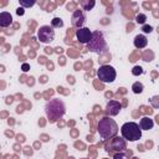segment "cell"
I'll return each mask as SVG.
<instances>
[{
  "mask_svg": "<svg viewBox=\"0 0 159 159\" xmlns=\"http://www.w3.org/2000/svg\"><path fill=\"white\" fill-rule=\"evenodd\" d=\"M149 101H150V104L154 108H159V96H153Z\"/></svg>",
  "mask_w": 159,
  "mask_h": 159,
  "instance_id": "18",
  "label": "cell"
},
{
  "mask_svg": "<svg viewBox=\"0 0 159 159\" xmlns=\"http://www.w3.org/2000/svg\"><path fill=\"white\" fill-rule=\"evenodd\" d=\"M45 112L46 116L50 121V123H55L57 122L66 112V107H65V103L59 99V98H54L46 103L45 106Z\"/></svg>",
  "mask_w": 159,
  "mask_h": 159,
  "instance_id": "1",
  "label": "cell"
},
{
  "mask_svg": "<svg viewBox=\"0 0 159 159\" xmlns=\"http://www.w3.org/2000/svg\"><path fill=\"white\" fill-rule=\"evenodd\" d=\"M131 159H139V158H137V157H132Z\"/></svg>",
  "mask_w": 159,
  "mask_h": 159,
  "instance_id": "41",
  "label": "cell"
},
{
  "mask_svg": "<svg viewBox=\"0 0 159 159\" xmlns=\"http://www.w3.org/2000/svg\"><path fill=\"white\" fill-rule=\"evenodd\" d=\"M69 159H75V158H73V157H70V158H69Z\"/></svg>",
  "mask_w": 159,
  "mask_h": 159,
  "instance_id": "42",
  "label": "cell"
},
{
  "mask_svg": "<svg viewBox=\"0 0 159 159\" xmlns=\"http://www.w3.org/2000/svg\"><path fill=\"white\" fill-rule=\"evenodd\" d=\"M143 90H144V86H143V83H140V82H134L133 86H132V91H133L134 93H137V94L142 93Z\"/></svg>",
  "mask_w": 159,
  "mask_h": 159,
  "instance_id": "15",
  "label": "cell"
},
{
  "mask_svg": "<svg viewBox=\"0 0 159 159\" xmlns=\"http://www.w3.org/2000/svg\"><path fill=\"white\" fill-rule=\"evenodd\" d=\"M158 150H159V147H158Z\"/></svg>",
  "mask_w": 159,
  "mask_h": 159,
  "instance_id": "45",
  "label": "cell"
},
{
  "mask_svg": "<svg viewBox=\"0 0 159 159\" xmlns=\"http://www.w3.org/2000/svg\"><path fill=\"white\" fill-rule=\"evenodd\" d=\"M24 13H25V11H24V8H21V6L16 10V14H18V15H24Z\"/></svg>",
  "mask_w": 159,
  "mask_h": 159,
  "instance_id": "27",
  "label": "cell"
},
{
  "mask_svg": "<svg viewBox=\"0 0 159 159\" xmlns=\"http://www.w3.org/2000/svg\"><path fill=\"white\" fill-rule=\"evenodd\" d=\"M41 138H42V140H44V142H47V140L50 139L47 136H41Z\"/></svg>",
  "mask_w": 159,
  "mask_h": 159,
  "instance_id": "31",
  "label": "cell"
},
{
  "mask_svg": "<svg viewBox=\"0 0 159 159\" xmlns=\"http://www.w3.org/2000/svg\"><path fill=\"white\" fill-rule=\"evenodd\" d=\"M11 23H13V16L10 13H6V11L0 13V26L8 27L9 25H11Z\"/></svg>",
  "mask_w": 159,
  "mask_h": 159,
  "instance_id": "11",
  "label": "cell"
},
{
  "mask_svg": "<svg viewBox=\"0 0 159 159\" xmlns=\"http://www.w3.org/2000/svg\"><path fill=\"white\" fill-rule=\"evenodd\" d=\"M153 126H154V122H153V119H150L149 117H143V118L140 119V122H139V127H140V129H143V131H149V129L153 128Z\"/></svg>",
  "mask_w": 159,
  "mask_h": 159,
  "instance_id": "12",
  "label": "cell"
},
{
  "mask_svg": "<svg viewBox=\"0 0 159 159\" xmlns=\"http://www.w3.org/2000/svg\"><path fill=\"white\" fill-rule=\"evenodd\" d=\"M136 20H137V23H138V24L144 25V24H145V20H147V16H145L144 14H138V15H137V18H136Z\"/></svg>",
  "mask_w": 159,
  "mask_h": 159,
  "instance_id": "19",
  "label": "cell"
},
{
  "mask_svg": "<svg viewBox=\"0 0 159 159\" xmlns=\"http://www.w3.org/2000/svg\"><path fill=\"white\" fill-rule=\"evenodd\" d=\"M35 4H36V2H24V0H20V6L21 8H30Z\"/></svg>",
  "mask_w": 159,
  "mask_h": 159,
  "instance_id": "21",
  "label": "cell"
},
{
  "mask_svg": "<svg viewBox=\"0 0 159 159\" xmlns=\"http://www.w3.org/2000/svg\"><path fill=\"white\" fill-rule=\"evenodd\" d=\"M126 149H127V143H126L124 138H119V137H113L106 144V152H108L110 154L112 152L121 153V152H124Z\"/></svg>",
  "mask_w": 159,
  "mask_h": 159,
  "instance_id": "6",
  "label": "cell"
},
{
  "mask_svg": "<svg viewBox=\"0 0 159 159\" xmlns=\"http://www.w3.org/2000/svg\"><path fill=\"white\" fill-rule=\"evenodd\" d=\"M132 27H133V25H128V26H127V29H128L127 31H128V32H131V31H132Z\"/></svg>",
  "mask_w": 159,
  "mask_h": 159,
  "instance_id": "34",
  "label": "cell"
},
{
  "mask_svg": "<svg viewBox=\"0 0 159 159\" xmlns=\"http://www.w3.org/2000/svg\"><path fill=\"white\" fill-rule=\"evenodd\" d=\"M45 50H46V52H47V54H52V48H50V47H46Z\"/></svg>",
  "mask_w": 159,
  "mask_h": 159,
  "instance_id": "32",
  "label": "cell"
},
{
  "mask_svg": "<svg viewBox=\"0 0 159 159\" xmlns=\"http://www.w3.org/2000/svg\"><path fill=\"white\" fill-rule=\"evenodd\" d=\"M97 76H98V80L99 81H102L104 83H111V82H113L116 80L117 72L110 65H102L97 70Z\"/></svg>",
  "mask_w": 159,
  "mask_h": 159,
  "instance_id": "5",
  "label": "cell"
},
{
  "mask_svg": "<svg viewBox=\"0 0 159 159\" xmlns=\"http://www.w3.org/2000/svg\"><path fill=\"white\" fill-rule=\"evenodd\" d=\"M106 40H104V36L101 31H93V36H92V40L87 44V50L91 51V52H97V54H101L102 51L106 50Z\"/></svg>",
  "mask_w": 159,
  "mask_h": 159,
  "instance_id": "4",
  "label": "cell"
},
{
  "mask_svg": "<svg viewBox=\"0 0 159 159\" xmlns=\"http://www.w3.org/2000/svg\"><path fill=\"white\" fill-rule=\"evenodd\" d=\"M80 4H81V6L83 8V10H88V11H90V10L96 5V2L91 0V2H81Z\"/></svg>",
  "mask_w": 159,
  "mask_h": 159,
  "instance_id": "16",
  "label": "cell"
},
{
  "mask_svg": "<svg viewBox=\"0 0 159 159\" xmlns=\"http://www.w3.org/2000/svg\"><path fill=\"white\" fill-rule=\"evenodd\" d=\"M76 147H80V148H82V150H83V148H85V145H83L82 143H76Z\"/></svg>",
  "mask_w": 159,
  "mask_h": 159,
  "instance_id": "33",
  "label": "cell"
},
{
  "mask_svg": "<svg viewBox=\"0 0 159 159\" xmlns=\"http://www.w3.org/2000/svg\"><path fill=\"white\" fill-rule=\"evenodd\" d=\"M121 133H122V137L129 142H136L142 138V129L139 124H137L136 122L124 123L121 127Z\"/></svg>",
  "mask_w": 159,
  "mask_h": 159,
  "instance_id": "3",
  "label": "cell"
},
{
  "mask_svg": "<svg viewBox=\"0 0 159 159\" xmlns=\"http://www.w3.org/2000/svg\"><path fill=\"white\" fill-rule=\"evenodd\" d=\"M93 32L88 29V27H81L78 30H76V37L81 44H88L92 40Z\"/></svg>",
  "mask_w": 159,
  "mask_h": 159,
  "instance_id": "8",
  "label": "cell"
},
{
  "mask_svg": "<svg viewBox=\"0 0 159 159\" xmlns=\"http://www.w3.org/2000/svg\"><path fill=\"white\" fill-rule=\"evenodd\" d=\"M16 138H18V140H19V142H24V140H25V137H24L23 134H19V136H16Z\"/></svg>",
  "mask_w": 159,
  "mask_h": 159,
  "instance_id": "28",
  "label": "cell"
},
{
  "mask_svg": "<svg viewBox=\"0 0 159 159\" xmlns=\"http://www.w3.org/2000/svg\"><path fill=\"white\" fill-rule=\"evenodd\" d=\"M37 39L42 44H50L55 40V31L54 27L50 25H44L37 31Z\"/></svg>",
  "mask_w": 159,
  "mask_h": 159,
  "instance_id": "7",
  "label": "cell"
},
{
  "mask_svg": "<svg viewBox=\"0 0 159 159\" xmlns=\"http://www.w3.org/2000/svg\"><path fill=\"white\" fill-rule=\"evenodd\" d=\"M14 148H15V150H16V152H19V150H20V149H19V145H18V144H16V145H15Z\"/></svg>",
  "mask_w": 159,
  "mask_h": 159,
  "instance_id": "38",
  "label": "cell"
},
{
  "mask_svg": "<svg viewBox=\"0 0 159 159\" xmlns=\"http://www.w3.org/2000/svg\"><path fill=\"white\" fill-rule=\"evenodd\" d=\"M51 26L54 27V29H60L64 26V21L61 18H54L51 20Z\"/></svg>",
  "mask_w": 159,
  "mask_h": 159,
  "instance_id": "14",
  "label": "cell"
},
{
  "mask_svg": "<svg viewBox=\"0 0 159 159\" xmlns=\"http://www.w3.org/2000/svg\"><path fill=\"white\" fill-rule=\"evenodd\" d=\"M102 159H108V158H102Z\"/></svg>",
  "mask_w": 159,
  "mask_h": 159,
  "instance_id": "44",
  "label": "cell"
},
{
  "mask_svg": "<svg viewBox=\"0 0 159 159\" xmlns=\"http://www.w3.org/2000/svg\"><path fill=\"white\" fill-rule=\"evenodd\" d=\"M147 44H148V40L144 35H137L134 37V46L137 48H144L147 46Z\"/></svg>",
  "mask_w": 159,
  "mask_h": 159,
  "instance_id": "13",
  "label": "cell"
},
{
  "mask_svg": "<svg viewBox=\"0 0 159 159\" xmlns=\"http://www.w3.org/2000/svg\"><path fill=\"white\" fill-rule=\"evenodd\" d=\"M24 149H25L24 152H25V154H26V155H31V154H32V148L26 147V148H24Z\"/></svg>",
  "mask_w": 159,
  "mask_h": 159,
  "instance_id": "26",
  "label": "cell"
},
{
  "mask_svg": "<svg viewBox=\"0 0 159 159\" xmlns=\"http://www.w3.org/2000/svg\"><path fill=\"white\" fill-rule=\"evenodd\" d=\"M143 73V69L140 67V66H134L133 67V70H132V75H134V76H139V75H142Z\"/></svg>",
  "mask_w": 159,
  "mask_h": 159,
  "instance_id": "20",
  "label": "cell"
},
{
  "mask_svg": "<svg viewBox=\"0 0 159 159\" xmlns=\"http://www.w3.org/2000/svg\"><path fill=\"white\" fill-rule=\"evenodd\" d=\"M40 82H41V83H46V82H47V77H46V76H42V77L40 78Z\"/></svg>",
  "mask_w": 159,
  "mask_h": 159,
  "instance_id": "30",
  "label": "cell"
},
{
  "mask_svg": "<svg viewBox=\"0 0 159 159\" xmlns=\"http://www.w3.org/2000/svg\"><path fill=\"white\" fill-rule=\"evenodd\" d=\"M142 31H143L144 34H150V32L153 31V27H152L150 25H143V27H142Z\"/></svg>",
  "mask_w": 159,
  "mask_h": 159,
  "instance_id": "24",
  "label": "cell"
},
{
  "mask_svg": "<svg viewBox=\"0 0 159 159\" xmlns=\"http://www.w3.org/2000/svg\"><path fill=\"white\" fill-rule=\"evenodd\" d=\"M113 159H129V154H128V153H124V152L116 153V154L113 155Z\"/></svg>",
  "mask_w": 159,
  "mask_h": 159,
  "instance_id": "17",
  "label": "cell"
},
{
  "mask_svg": "<svg viewBox=\"0 0 159 159\" xmlns=\"http://www.w3.org/2000/svg\"><path fill=\"white\" fill-rule=\"evenodd\" d=\"M122 108V106L119 102L117 101H110L107 103V106H106V113H107L108 116H117L119 113Z\"/></svg>",
  "mask_w": 159,
  "mask_h": 159,
  "instance_id": "10",
  "label": "cell"
},
{
  "mask_svg": "<svg viewBox=\"0 0 159 159\" xmlns=\"http://www.w3.org/2000/svg\"><path fill=\"white\" fill-rule=\"evenodd\" d=\"M29 80H30V81H29V85H34V81H32V80H34V77H30Z\"/></svg>",
  "mask_w": 159,
  "mask_h": 159,
  "instance_id": "35",
  "label": "cell"
},
{
  "mask_svg": "<svg viewBox=\"0 0 159 159\" xmlns=\"http://www.w3.org/2000/svg\"><path fill=\"white\" fill-rule=\"evenodd\" d=\"M39 62H40V64H42V62H45V59H44V57H41V59H39Z\"/></svg>",
  "mask_w": 159,
  "mask_h": 159,
  "instance_id": "36",
  "label": "cell"
},
{
  "mask_svg": "<svg viewBox=\"0 0 159 159\" xmlns=\"http://www.w3.org/2000/svg\"><path fill=\"white\" fill-rule=\"evenodd\" d=\"M78 67H81V65H80V64H76V65H75V69H78Z\"/></svg>",
  "mask_w": 159,
  "mask_h": 159,
  "instance_id": "39",
  "label": "cell"
},
{
  "mask_svg": "<svg viewBox=\"0 0 159 159\" xmlns=\"http://www.w3.org/2000/svg\"><path fill=\"white\" fill-rule=\"evenodd\" d=\"M110 59H111V55H110V54H107V55H106V56H101L98 61H99L101 64H103V65H104V64H106V62H107V61H110Z\"/></svg>",
  "mask_w": 159,
  "mask_h": 159,
  "instance_id": "23",
  "label": "cell"
},
{
  "mask_svg": "<svg viewBox=\"0 0 159 159\" xmlns=\"http://www.w3.org/2000/svg\"><path fill=\"white\" fill-rule=\"evenodd\" d=\"M97 131L103 139H111L118 133V126L115 119L110 117H103L98 122Z\"/></svg>",
  "mask_w": 159,
  "mask_h": 159,
  "instance_id": "2",
  "label": "cell"
},
{
  "mask_svg": "<svg viewBox=\"0 0 159 159\" xmlns=\"http://www.w3.org/2000/svg\"><path fill=\"white\" fill-rule=\"evenodd\" d=\"M153 57H154V54H153L152 51H147L145 54H144V56H143L144 61H152V60H153Z\"/></svg>",
  "mask_w": 159,
  "mask_h": 159,
  "instance_id": "22",
  "label": "cell"
},
{
  "mask_svg": "<svg viewBox=\"0 0 159 159\" xmlns=\"http://www.w3.org/2000/svg\"><path fill=\"white\" fill-rule=\"evenodd\" d=\"M8 123H9V124H13V123H14V121H13V118H9V121H8Z\"/></svg>",
  "mask_w": 159,
  "mask_h": 159,
  "instance_id": "37",
  "label": "cell"
},
{
  "mask_svg": "<svg viewBox=\"0 0 159 159\" xmlns=\"http://www.w3.org/2000/svg\"><path fill=\"white\" fill-rule=\"evenodd\" d=\"M13 101H14V98H13V97H10V96H8V97H6V103H8V104L13 103Z\"/></svg>",
  "mask_w": 159,
  "mask_h": 159,
  "instance_id": "29",
  "label": "cell"
},
{
  "mask_svg": "<svg viewBox=\"0 0 159 159\" xmlns=\"http://www.w3.org/2000/svg\"><path fill=\"white\" fill-rule=\"evenodd\" d=\"M86 23V16L83 14L82 10H78L76 9L71 16V24L73 27H77V29H81L83 26V24Z\"/></svg>",
  "mask_w": 159,
  "mask_h": 159,
  "instance_id": "9",
  "label": "cell"
},
{
  "mask_svg": "<svg viewBox=\"0 0 159 159\" xmlns=\"http://www.w3.org/2000/svg\"><path fill=\"white\" fill-rule=\"evenodd\" d=\"M6 136H13V132H6Z\"/></svg>",
  "mask_w": 159,
  "mask_h": 159,
  "instance_id": "40",
  "label": "cell"
},
{
  "mask_svg": "<svg viewBox=\"0 0 159 159\" xmlns=\"http://www.w3.org/2000/svg\"><path fill=\"white\" fill-rule=\"evenodd\" d=\"M80 159H87V158H80Z\"/></svg>",
  "mask_w": 159,
  "mask_h": 159,
  "instance_id": "43",
  "label": "cell"
},
{
  "mask_svg": "<svg viewBox=\"0 0 159 159\" xmlns=\"http://www.w3.org/2000/svg\"><path fill=\"white\" fill-rule=\"evenodd\" d=\"M21 70H23L24 72H27V71L30 70V65H29V64H23V67H21Z\"/></svg>",
  "mask_w": 159,
  "mask_h": 159,
  "instance_id": "25",
  "label": "cell"
}]
</instances>
